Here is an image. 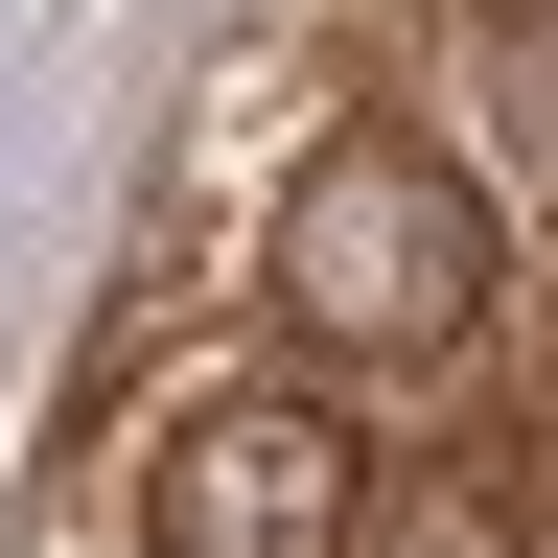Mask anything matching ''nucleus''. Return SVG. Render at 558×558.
I'll return each instance as SVG.
<instances>
[{
	"label": "nucleus",
	"instance_id": "1",
	"mask_svg": "<svg viewBox=\"0 0 558 558\" xmlns=\"http://www.w3.org/2000/svg\"><path fill=\"white\" fill-rule=\"evenodd\" d=\"M256 279H279V349H303L326 396H349V373H465L488 303H512V209H488L418 117H349V140L279 163Z\"/></svg>",
	"mask_w": 558,
	"mask_h": 558
},
{
	"label": "nucleus",
	"instance_id": "3",
	"mask_svg": "<svg viewBox=\"0 0 558 558\" xmlns=\"http://www.w3.org/2000/svg\"><path fill=\"white\" fill-rule=\"evenodd\" d=\"M418 140H442L488 209L558 233V0H465V24H442V117H418Z\"/></svg>",
	"mask_w": 558,
	"mask_h": 558
},
{
	"label": "nucleus",
	"instance_id": "2",
	"mask_svg": "<svg viewBox=\"0 0 558 558\" xmlns=\"http://www.w3.org/2000/svg\"><path fill=\"white\" fill-rule=\"evenodd\" d=\"M373 488H396V442L326 373H209V396H163V442H140V558H349Z\"/></svg>",
	"mask_w": 558,
	"mask_h": 558
},
{
	"label": "nucleus",
	"instance_id": "4",
	"mask_svg": "<svg viewBox=\"0 0 558 558\" xmlns=\"http://www.w3.org/2000/svg\"><path fill=\"white\" fill-rule=\"evenodd\" d=\"M349 558H535V512H512L488 465H396V488H373V535H349Z\"/></svg>",
	"mask_w": 558,
	"mask_h": 558
}]
</instances>
